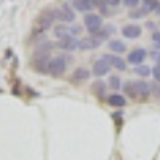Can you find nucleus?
I'll list each match as a JSON object with an SVG mask.
<instances>
[{
    "label": "nucleus",
    "instance_id": "f257e3e1",
    "mask_svg": "<svg viewBox=\"0 0 160 160\" xmlns=\"http://www.w3.org/2000/svg\"><path fill=\"white\" fill-rule=\"evenodd\" d=\"M55 10H43L42 13L38 15V18L35 19V26H34V32L35 34H43L45 31H48L53 21H55Z\"/></svg>",
    "mask_w": 160,
    "mask_h": 160
},
{
    "label": "nucleus",
    "instance_id": "f03ea898",
    "mask_svg": "<svg viewBox=\"0 0 160 160\" xmlns=\"http://www.w3.org/2000/svg\"><path fill=\"white\" fill-rule=\"evenodd\" d=\"M108 37H109V34L106 32L104 29L102 31H98L96 34H93L90 37H85V38L80 40L78 48L80 50H95V48H98L104 42V40H108Z\"/></svg>",
    "mask_w": 160,
    "mask_h": 160
},
{
    "label": "nucleus",
    "instance_id": "7ed1b4c3",
    "mask_svg": "<svg viewBox=\"0 0 160 160\" xmlns=\"http://www.w3.org/2000/svg\"><path fill=\"white\" fill-rule=\"evenodd\" d=\"M55 18L62 22H72L75 19V15L69 3H61V7H58L55 10Z\"/></svg>",
    "mask_w": 160,
    "mask_h": 160
},
{
    "label": "nucleus",
    "instance_id": "20e7f679",
    "mask_svg": "<svg viewBox=\"0 0 160 160\" xmlns=\"http://www.w3.org/2000/svg\"><path fill=\"white\" fill-rule=\"evenodd\" d=\"M66 66H68V62H66L64 56H55L50 61V71H48V74H51L53 77H59V75L64 74Z\"/></svg>",
    "mask_w": 160,
    "mask_h": 160
},
{
    "label": "nucleus",
    "instance_id": "39448f33",
    "mask_svg": "<svg viewBox=\"0 0 160 160\" xmlns=\"http://www.w3.org/2000/svg\"><path fill=\"white\" fill-rule=\"evenodd\" d=\"M85 26H87V29L93 34H96L99 31V28L102 26V19L99 15H93V13H88V15L85 16Z\"/></svg>",
    "mask_w": 160,
    "mask_h": 160
},
{
    "label": "nucleus",
    "instance_id": "423d86ee",
    "mask_svg": "<svg viewBox=\"0 0 160 160\" xmlns=\"http://www.w3.org/2000/svg\"><path fill=\"white\" fill-rule=\"evenodd\" d=\"M50 56H38V58H34L32 61V66H34V69L35 72L38 74H48L50 71Z\"/></svg>",
    "mask_w": 160,
    "mask_h": 160
},
{
    "label": "nucleus",
    "instance_id": "0eeeda50",
    "mask_svg": "<svg viewBox=\"0 0 160 160\" xmlns=\"http://www.w3.org/2000/svg\"><path fill=\"white\" fill-rule=\"evenodd\" d=\"M109 71H111V64L104 56L93 64V74H95L96 77H102L106 74H109Z\"/></svg>",
    "mask_w": 160,
    "mask_h": 160
},
{
    "label": "nucleus",
    "instance_id": "6e6552de",
    "mask_svg": "<svg viewBox=\"0 0 160 160\" xmlns=\"http://www.w3.org/2000/svg\"><path fill=\"white\" fill-rule=\"evenodd\" d=\"M146 56H148V51L144 48H135L133 51L128 53V62L135 64V66H141V62L146 59Z\"/></svg>",
    "mask_w": 160,
    "mask_h": 160
},
{
    "label": "nucleus",
    "instance_id": "1a4fd4ad",
    "mask_svg": "<svg viewBox=\"0 0 160 160\" xmlns=\"http://www.w3.org/2000/svg\"><path fill=\"white\" fill-rule=\"evenodd\" d=\"M78 45H80V40H77L75 37H68V38H62V40H59L58 42V48H61V50H68V51H72V50H77L78 48Z\"/></svg>",
    "mask_w": 160,
    "mask_h": 160
},
{
    "label": "nucleus",
    "instance_id": "9d476101",
    "mask_svg": "<svg viewBox=\"0 0 160 160\" xmlns=\"http://www.w3.org/2000/svg\"><path fill=\"white\" fill-rule=\"evenodd\" d=\"M122 34L125 38H138L141 35V28L138 24H127V26H123Z\"/></svg>",
    "mask_w": 160,
    "mask_h": 160
},
{
    "label": "nucleus",
    "instance_id": "9b49d317",
    "mask_svg": "<svg viewBox=\"0 0 160 160\" xmlns=\"http://www.w3.org/2000/svg\"><path fill=\"white\" fill-rule=\"evenodd\" d=\"M55 48V43L51 42H45V43H40L37 45L35 51H34V58H38V56H50V51Z\"/></svg>",
    "mask_w": 160,
    "mask_h": 160
},
{
    "label": "nucleus",
    "instance_id": "f8f14e48",
    "mask_svg": "<svg viewBox=\"0 0 160 160\" xmlns=\"http://www.w3.org/2000/svg\"><path fill=\"white\" fill-rule=\"evenodd\" d=\"M104 58L108 59L109 64L112 66V68H115L117 71H127V62L122 58H118L115 55H104Z\"/></svg>",
    "mask_w": 160,
    "mask_h": 160
},
{
    "label": "nucleus",
    "instance_id": "ddd939ff",
    "mask_svg": "<svg viewBox=\"0 0 160 160\" xmlns=\"http://www.w3.org/2000/svg\"><path fill=\"white\" fill-rule=\"evenodd\" d=\"M108 102L111 106H114V108H123V106L127 104V99H125V96L118 95V93H114V95H111L108 98Z\"/></svg>",
    "mask_w": 160,
    "mask_h": 160
},
{
    "label": "nucleus",
    "instance_id": "4468645a",
    "mask_svg": "<svg viewBox=\"0 0 160 160\" xmlns=\"http://www.w3.org/2000/svg\"><path fill=\"white\" fill-rule=\"evenodd\" d=\"M136 85V91H138V95L142 96V98H148L151 95V85L148 82H142V80H139V82H135Z\"/></svg>",
    "mask_w": 160,
    "mask_h": 160
},
{
    "label": "nucleus",
    "instance_id": "2eb2a0df",
    "mask_svg": "<svg viewBox=\"0 0 160 160\" xmlns=\"http://www.w3.org/2000/svg\"><path fill=\"white\" fill-rule=\"evenodd\" d=\"M71 5L78 11H90L91 8H95L93 7V2H90V0H74Z\"/></svg>",
    "mask_w": 160,
    "mask_h": 160
},
{
    "label": "nucleus",
    "instance_id": "dca6fc26",
    "mask_svg": "<svg viewBox=\"0 0 160 160\" xmlns=\"http://www.w3.org/2000/svg\"><path fill=\"white\" fill-rule=\"evenodd\" d=\"M55 35H56L59 40H62V38L71 37V35H72V31H71V28H68V26L59 24V26H56V28H55Z\"/></svg>",
    "mask_w": 160,
    "mask_h": 160
},
{
    "label": "nucleus",
    "instance_id": "f3484780",
    "mask_svg": "<svg viewBox=\"0 0 160 160\" xmlns=\"http://www.w3.org/2000/svg\"><path fill=\"white\" fill-rule=\"evenodd\" d=\"M91 90H93V93H95L98 98H102L106 95V83L102 82V80H96V82L93 83Z\"/></svg>",
    "mask_w": 160,
    "mask_h": 160
},
{
    "label": "nucleus",
    "instance_id": "a211bd4d",
    "mask_svg": "<svg viewBox=\"0 0 160 160\" xmlns=\"http://www.w3.org/2000/svg\"><path fill=\"white\" fill-rule=\"evenodd\" d=\"M90 74H91V72H90L87 68H78V69L74 71V74H72V80H88Z\"/></svg>",
    "mask_w": 160,
    "mask_h": 160
},
{
    "label": "nucleus",
    "instance_id": "6ab92c4d",
    "mask_svg": "<svg viewBox=\"0 0 160 160\" xmlns=\"http://www.w3.org/2000/svg\"><path fill=\"white\" fill-rule=\"evenodd\" d=\"M123 91H125V95L130 96V98H136V96H138V91H136V85H135V82H125V85H123Z\"/></svg>",
    "mask_w": 160,
    "mask_h": 160
},
{
    "label": "nucleus",
    "instance_id": "aec40b11",
    "mask_svg": "<svg viewBox=\"0 0 160 160\" xmlns=\"http://www.w3.org/2000/svg\"><path fill=\"white\" fill-rule=\"evenodd\" d=\"M109 48H111V51H115V53H125L127 45L123 42H120V40H111Z\"/></svg>",
    "mask_w": 160,
    "mask_h": 160
},
{
    "label": "nucleus",
    "instance_id": "412c9836",
    "mask_svg": "<svg viewBox=\"0 0 160 160\" xmlns=\"http://www.w3.org/2000/svg\"><path fill=\"white\" fill-rule=\"evenodd\" d=\"M135 72H136L138 75H141V77H148V75L152 74V69L149 68V66L141 64V66H136V68H135Z\"/></svg>",
    "mask_w": 160,
    "mask_h": 160
},
{
    "label": "nucleus",
    "instance_id": "4be33fe9",
    "mask_svg": "<svg viewBox=\"0 0 160 160\" xmlns=\"http://www.w3.org/2000/svg\"><path fill=\"white\" fill-rule=\"evenodd\" d=\"M160 2H157V0H144L142 5H144V11L148 13V11H155L157 7H158Z\"/></svg>",
    "mask_w": 160,
    "mask_h": 160
},
{
    "label": "nucleus",
    "instance_id": "5701e85b",
    "mask_svg": "<svg viewBox=\"0 0 160 160\" xmlns=\"http://www.w3.org/2000/svg\"><path fill=\"white\" fill-rule=\"evenodd\" d=\"M109 85H111L114 90H118L120 87H122V85H120V78H118L117 75H111V78H109Z\"/></svg>",
    "mask_w": 160,
    "mask_h": 160
},
{
    "label": "nucleus",
    "instance_id": "b1692460",
    "mask_svg": "<svg viewBox=\"0 0 160 160\" xmlns=\"http://www.w3.org/2000/svg\"><path fill=\"white\" fill-rule=\"evenodd\" d=\"M144 15H146V11H144V8H141V10H135V11H131V13H130V18L136 19V18H142Z\"/></svg>",
    "mask_w": 160,
    "mask_h": 160
},
{
    "label": "nucleus",
    "instance_id": "393cba45",
    "mask_svg": "<svg viewBox=\"0 0 160 160\" xmlns=\"http://www.w3.org/2000/svg\"><path fill=\"white\" fill-rule=\"evenodd\" d=\"M152 42H154L155 48H160V32L158 31H154L152 32Z\"/></svg>",
    "mask_w": 160,
    "mask_h": 160
},
{
    "label": "nucleus",
    "instance_id": "a878e982",
    "mask_svg": "<svg viewBox=\"0 0 160 160\" xmlns=\"http://www.w3.org/2000/svg\"><path fill=\"white\" fill-rule=\"evenodd\" d=\"M152 75L157 82H160V64H157L155 68H152Z\"/></svg>",
    "mask_w": 160,
    "mask_h": 160
},
{
    "label": "nucleus",
    "instance_id": "bb28decb",
    "mask_svg": "<svg viewBox=\"0 0 160 160\" xmlns=\"http://www.w3.org/2000/svg\"><path fill=\"white\" fill-rule=\"evenodd\" d=\"M123 5L130 7V8H136L139 5V2H138V0H123Z\"/></svg>",
    "mask_w": 160,
    "mask_h": 160
},
{
    "label": "nucleus",
    "instance_id": "cd10ccee",
    "mask_svg": "<svg viewBox=\"0 0 160 160\" xmlns=\"http://www.w3.org/2000/svg\"><path fill=\"white\" fill-rule=\"evenodd\" d=\"M104 31L108 32V34H114V32H115V28H114L112 24H108V26H106V28H104Z\"/></svg>",
    "mask_w": 160,
    "mask_h": 160
},
{
    "label": "nucleus",
    "instance_id": "c85d7f7f",
    "mask_svg": "<svg viewBox=\"0 0 160 160\" xmlns=\"http://www.w3.org/2000/svg\"><path fill=\"white\" fill-rule=\"evenodd\" d=\"M151 91H154L157 96H160V87H158V85H155V83H154V85L151 87Z\"/></svg>",
    "mask_w": 160,
    "mask_h": 160
},
{
    "label": "nucleus",
    "instance_id": "c756f323",
    "mask_svg": "<svg viewBox=\"0 0 160 160\" xmlns=\"http://www.w3.org/2000/svg\"><path fill=\"white\" fill-rule=\"evenodd\" d=\"M120 2H118V0H109V2H108V5L109 7H117Z\"/></svg>",
    "mask_w": 160,
    "mask_h": 160
},
{
    "label": "nucleus",
    "instance_id": "7c9ffc66",
    "mask_svg": "<svg viewBox=\"0 0 160 160\" xmlns=\"http://www.w3.org/2000/svg\"><path fill=\"white\" fill-rule=\"evenodd\" d=\"M157 13H160V3H158V7H157V10H155Z\"/></svg>",
    "mask_w": 160,
    "mask_h": 160
}]
</instances>
